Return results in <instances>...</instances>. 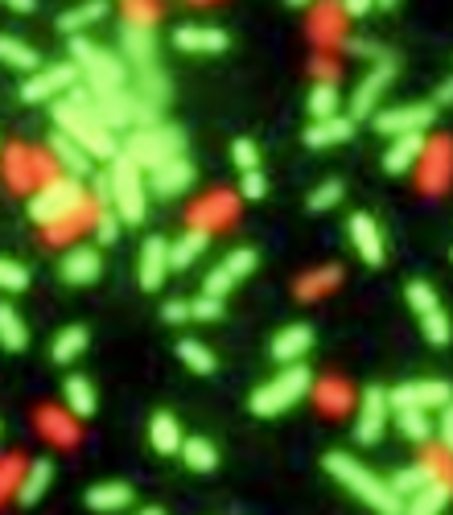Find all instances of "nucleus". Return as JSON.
Segmentation results:
<instances>
[{
	"instance_id": "49",
	"label": "nucleus",
	"mask_w": 453,
	"mask_h": 515,
	"mask_svg": "<svg viewBox=\"0 0 453 515\" xmlns=\"http://www.w3.org/2000/svg\"><path fill=\"white\" fill-rule=\"evenodd\" d=\"M231 161L243 169V174H252V169H260V149H256V141H248V136H239V141L231 145Z\"/></svg>"
},
{
	"instance_id": "19",
	"label": "nucleus",
	"mask_w": 453,
	"mask_h": 515,
	"mask_svg": "<svg viewBox=\"0 0 453 515\" xmlns=\"http://www.w3.org/2000/svg\"><path fill=\"white\" fill-rule=\"evenodd\" d=\"M169 277V239L161 235H149L141 244V289L145 293H157Z\"/></svg>"
},
{
	"instance_id": "14",
	"label": "nucleus",
	"mask_w": 453,
	"mask_h": 515,
	"mask_svg": "<svg viewBox=\"0 0 453 515\" xmlns=\"http://www.w3.org/2000/svg\"><path fill=\"white\" fill-rule=\"evenodd\" d=\"M120 62L132 71H145V66H157V29H145V25H132L124 21L120 25Z\"/></svg>"
},
{
	"instance_id": "20",
	"label": "nucleus",
	"mask_w": 453,
	"mask_h": 515,
	"mask_svg": "<svg viewBox=\"0 0 453 515\" xmlns=\"http://www.w3.org/2000/svg\"><path fill=\"white\" fill-rule=\"evenodd\" d=\"M346 231H351V244H355L359 260L371 264V268H379L383 256H388V248H383V235H379V223L371 215H351Z\"/></svg>"
},
{
	"instance_id": "23",
	"label": "nucleus",
	"mask_w": 453,
	"mask_h": 515,
	"mask_svg": "<svg viewBox=\"0 0 453 515\" xmlns=\"http://www.w3.org/2000/svg\"><path fill=\"white\" fill-rule=\"evenodd\" d=\"M235 219V198L231 194H223V190H215V194H206L194 211H190V227H198V231H206L211 235V227H227Z\"/></svg>"
},
{
	"instance_id": "27",
	"label": "nucleus",
	"mask_w": 453,
	"mask_h": 515,
	"mask_svg": "<svg viewBox=\"0 0 453 515\" xmlns=\"http://www.w3.org/2000/svg\"><path fill=\"white\" fill-rule=\"evenodd\" d=\"M355 136V120L346 116H334V120H318L305 128V145L309 149H334V145H346Z\"/></svg>"
},
{
	"instance_id": "58",
	"label": "nucleus",
	"mask_w": 453,
	"mask_h": 515,
	"mask_svg": "<svg viewBox=\"0 0 453 515\" xmlns=\"http://www.w3.org/2000/svg\"><path fill=\"white\" fill-rule=\"evenodd\" d=\"M313 71H318V83H334V75H338V71H334V62L322 58V54L313 58Z\"/></svg>"
},
{
	"instance_id": "39",
	"label": "nucleus",
	"mask_w": 453,
	"mask_h": 515,
	"mask_svg": "<svg viewBox=\"0 0 453 515\" xmlns=\"http://www.w3.org/2000/svg\"><path fill=\"white\" fill-rule=\"evenodd\" d=\"M38 425H42V433H46L50 441H58V445H75V437H79L75 417H66V412H58V408H42V412H38Z\"/></svg>"
},
{
	"instance_id": "37",
	"label": "nucleus",
	"mask_w": 453,
	"mask_h": 515,
	"mask_svg": "<svg viewBox=\"0 0 453 515\" xmlns=\"http://www.w3.org/2000/svg\"><path fill=\"white\" fill-rule=\"evenodd\" d=\"M338 281H342V268H338V264L313 268V272H305V277L297 281V297H301V301H318L322 293H334Z\"/></svg>"
},
{
	"instance_id": "1",
	"label": "nucleus",
	"mask_w": 453,
	"mask_h": 515,
	"mask_svg": "<svg viewBox=\"0 0 453 515\" xmlns=\"http://www.w3.org/2000/svg\"><path fill=\"white\" fill-rule=\"evenodd\" d=\"M54 124L62 136H71V141L91 157V161H112L120 153V136H112L108 128L99 124L95 108H91V99L79 87H71L62 99H54Z\"/></svg>"
},
{
	"instance_id": "17",
	"label": "nucleus",
	"mask_w": 453,
	"mask_h": 515,
	"mask_svg": "<svg viewBox=\"0 0 453 515\" xmlns=\"http://www.w3.org/2000/svg\"><path fill=\"white\" fill-rule=\"evenodd\" d=\"M190 186H194V165H190L186 157H173V161L157 165L153 174H149V182H145V190L157 194V198H178V194H186Z\"/></svg>"
},
{
	"instance_id": "32",
	"label": "nucleus",
	"mask_w": 453,
	"mask_h": 515,
	"mask_svg": "<svg viewBox=\"0 0 453 515\" xmlns=\"http://www.w3.org/2000/svg\"><path fill=\"white\" fill-rule=\"evenodd\" d=\"M0 347H5L9 355H17V351L29 347V326H25V318L17 314L13 301H0Z\"/></svg>"
},
{
	"instance_id": "59",
	"label": "nucleus",
	"mask_w": 453,
	"mask_h": 515,
	"mask_svg": "<svg viewBox=\"0 0 453 515\" xmlns=\"http://www.w3.org/2000/svg\"><path fill=\"white\" fill-rule=\"evenodd\" d=\"M338 13H342V21H346V17H367V13H371V5H367V0H346V5H342Z\"/></svg>"
},
{
	"instance_id": "8",
	"label": "nucleus",
	"mask_w": 453,
	"mask_h": 515,
	"mask_svg": "<svg viewBox=\"0 0 453 515\" xmlns=\"http://www.w3.org/2000/svg\"><path fill=\"white\" fill-rule=\"evenodd\" d=\"M408 305L416 322H421V334L433 342V347H449V318L441 309V297L429 281H408Z\"/></svg>"
},
{
	"instance_id": "11",
	"label": "nucleus",
	"mask_w": 453,
	"mask_h": 515,
	"mask_svg": "<svg viewBox=\"0 0 453 515\" xmlns=\"http://www.w3.org/2000/svg\"><path fill=\"white\" fill-rule=\"evenodd\" d=\"M449 400L453 392L445 380H408L388 392L392 408H412V412H437V408H449Z\"/></svg>"
},
{
	"instance_id": "13",
	"label": "nucleus",
	"mask_w": 453,
	"mask_h": 515,
	"mask_svg": "<svg viewBox=\"0 0 453 515\" xmlns=\"http://www.w3.org/2000/svg\"><path fill=\"white\" fill-rule=\"evenodd\" d=\"M433 120H437V108L433 103H404V108H383V112H375V132H383V136H408V132H425V128H433Z\"/></svg>"
},
{
	"instance_id": "34",
	"label": "nucleus",
	"mask_w": 453,
	"mask_h": 515,
	"mask_svg": "<svg viewBox=\"0 0 453 515\" xmlns=\"http://www.w3.org/2000/svg\"><path fill=\"white\" fill-rule=\"evenodd\" d=\"M182 462L190 466V470H198V474H211L215 466H219V445L211 441V437H198V433H190V437H182Z\"/></svg>"
},
{
	"instance_id": "29",
	"label": "nucleus",
	"mask_w": 453,
	"mask_h": 515,
	"mask_svg": "<svg viewBox=\"0 0 453 515\" xmlns=\"http://www.w3.org/2000/svg\"><path fill=\"white\" fill-rule=\"evenodd\" d=\"M182 425H178V417L173 412H153V421H149V445L161 454V458H169V454H178L182 450Z\"/></svg>"
},
{
	"instance_id": "7",
	"label": "nucleus",
	"mask_w": 453,
	"mask_h": 515,
	"mask_svg": "<svg viewBox=\"0 0 453 515\" xmlns=\"http://www.w3.org/2000/svg\"><path fill=\"white\" fill-rule=\"evenodd\" d=\"M83 202H87L83 182H75V178H50V182H42L38 194L29 198V219L38 223V227H54L66 215L83 211Z\"/></svg>"
},
{
	"instance_id": "57",
	"label": "nucleus",
	"mask_w": 453,
	"mask_h": 515,
	"mask_svg": "<svg viewBox=\"0 0 453 515\" xmlns=\"http://www.w3.org/2000/svg\"><path fill=\"white\" fill-rule=\"evenodd\" d=\"M124 13L132 25H145V29H153V21H157V9H149V5H128Z\"/></svg>"
},
{
	"instance_id": "22",
	"label": "nucleus",
	"mask_w": 453,
	"mask_h": 515,
	"mask_svg": "<svg viewBox=\"0 0 453 515\" xmlns=\"http://www.w3.org/2000/svg\"><path fill=\"white\" fill-rule=\"evenodd\" d=\"M46 153L58 161V169H62L66 178H75V182H79V178H87V174H91V157H87V153H83V149L71 141V136H62L58 128L50 132Z\"/></svg>"
},
{
	"instance_id": "61",
	"label": "nucleus",
	"mask_w": 453,
	"mask_h": 515,
	"mask_svg": "<svg viewBox=\"0 0 453 515\" xmlns=\"http://www.w3.org/2000/svg\"><path fill=\"white\" fill-rule=\"evenodd\" d=\"M13 470H17V462H0V499H5V491H9V483H13V478H9Z\"/></svg>"
},
{
	"instance_id": "25",
	"label": "nucleus",
	"mask_w": 453,
	"mask_h": 515,
	"mask_svg": "<svg viewBox=\"0 0 453 515\" xmlns=\"http://www.w3.org/2000/svg\"><path fill=\"white\" fill-rule=\"evenodd\" d=\"M425 132H408V136H392V145H388V153H383V169L388 174H408V169L421 161V153H425Z\"/></svg>"
},
{
	"instance_id": "48",
	"label": "nucleus",
	"mask_w": 453,
	"mask_h": 515,
	"mask_svg": "<svg viewBox=\"0 0 453 515\" xmlns=\"http://www.w3.org/2000/svg\"><path fill=\"white\" fill-rule=\"evenodd\" d=\"M338 29H342V17H338V9H318L313 13V38L318 42H338Z\"/></svg>"
},
{
	"instance_id": "16",
	"label": "nucleus",
	"mask_w": 453,
	"mask_h": 515,
	"mask_svg": "<svg viewBox=\"0 0 453 515\" xmlns=\"http://www.w3.org/2000/svg\"><path fill=\"white\" fill-rule=\"evenodd\" d=\"M173 46L186 54H223L227 50V33L219 25H202V21H186L173 29Z\"/></svg>"
},
{
	"instance_id": "56",
	"label": "nucleus",
	"mask_w": 453,
	"mask_h": 515,
	"mask_svg": "<svg viewBox=\"0 0 453 515\" xmlns=\"http://www.w3.org/2000/svg\"><path fill=\"white\" fill-rule=\"evenodd\" d=\"M346 54H355V58H371V62H379V58H383V50H379L375 42H367V38H351V42H346Z\"/></svg>"
},
{
	"instance_id": "3",
	"label": "nucleus",
	"mask_w": 453,
	"mask_h": 515,
	"mask_svg": "<svg viewBox=\"0 0 453 515\" xmlns=\"http://www.w3.org/2000/svg\"><path fill=\"white\" fill-rule=\"evenodd\" d=\"M108 206H112V215L120 219V227H141L145 215H149L145 174L124 153H116L108 161Z\"/></svg>"
},
{
	"instance_id": "38",
	"label": "nucleus",
	"mask_w": 453,
	"mask_h": 515,
	"mask_svg": "<svg viewBox=\"0 0 453 515\" xmlns=\"http://www.w3.org/2000/svg\"><path fill=\"white\" fill-rule=\"evenodd\" d=\"M178 359H182L194 375H215V367H219L215 351L206 347V342H198V338H182V342H178Z\"/></svg>"
},
{
	"instance_id": "60",
	"label": "nucleus",
	"mask_w": 453,
	"mask_h": 515,
	"mask_svg": "<svg viewBox=\"0 0 453 515\" xmlns=\"http://www.w3.org/2000/svg\"><path fill=\"white\" fill-rule=\"evenodd\" d=\"M445 103H453V79H445L437 87V99H433V108H445Z\"/></svg>"
},
{
	"instance_id": "53",
	"label": "nucleus",
	"mask_w": 453,
	"mask_h": 515,
	"mask_svg": "<svg viewBox=\"0 0 453 515\" xmlns=\"http://www.w3.org/2000/svg\"><path fill=\"white\" fill-rule=\"evenodd\" d=\"M161 318H165L169 326H182V322H190V301H182V297L165 301V305H161Z\"/></svg>"
},
{
	"instance_id": "35",
	"label": "nucleus",
	"mask_w": 453,
	"mask_h": 515,
	"mask_svg": "<svg viewBox=\"0 0 453 515\" xmlns=\"http://www.w3.org/2000/svg\"><path fill=\"white\" fill-rule=\"evenodd\" d=\"M449 503V478H433L429 487H421L412 499H404V515H441Z\"/></svg>"
},
{
	"instance_id": "47",
	"label": "nucleus",
	"mask_w": 453,
	"mask_h": 515,
	"mask_svg": "<svg viewBox=\"0 0 453 515\" xmlns=\"http://www.w3.org/2000/svg\"><path fill=\"white\" fill-rule=\"evenodd\" d=\"M29 289V268L0 256V293H25Z\"/></svg>"
},
{
	"instance_id": "63",
	"label": "nucleus",
	"mask_w": 453,
	"mask_h": 515,
	"mask_svg": "<svg viewBox=\"0 0 453 515\" xmlns=\"http://www.w3.org/2000/svg\"><path fill=\"white\" fill-rule=\"evenodd\" d=\"M132 515H165L161 507H145V511H132Z\"/></svg>"
},
{
	"instance_id": "40",
	"label": "nucleus",
	"mask_w": 453,
	"mask_h": 515,
	"mask_svg": "<svg viewBox=\"0 0 453 515\" xmlns=\"http://www.w3.org/2000/svg\"><path fill=\"white\" fill-rule=\"evenodd\" d=\"M396 429H400L412 445H429V441H433V421H429V412L396 408Z\"/></svg>"
},
{
	"instance_id": "5",
	"label": "nucleus",
	"mask_w": 453,
	"mask_h": 515,
	"mask_svg": "<svg viewBox=\"0 0 453 515\" xmlns=\"http://www.w3.org/2000/svg\"><path fill=\"white\" fill-rule=\"evenodd\" d=\"M309 392H313V371L305 363H293V367L276 371L268 384H260L252 392L248 408L256 412V417H281V412H289L293 404H301Z\"/></svg>"
},
{
	"instance_id": "33",
	"label": "nucleus",
	"mask_w": 453,
	"mask_h": 515,
	"mask_svg": "<svg viewBox=\"0 0 453 515\" xmlns=\"http://www.w3.org/2000/svg\"><path fill=\"white\" fill-rule=\"evenodd\" d=\"M87 342H91L87 326H62V330L54 334V342H50V359H54L58 367L75 363V359L87 351Z\"/></svg>"
},
{
	"instance_id": "51",
	"label": "nucleus",
	"mask_w": 453,
	"mask_h": 515,
	"mask_svg": "<svg viewBox=\"0 0 453 515\" xmlns=\"http://www.w3.org/2000/svg\"><path fill=\"white\" fill-rule=\"evenodd\" d=\"M190 318H198V322H215V318H223V301L219 297H194L190 301Z\"/></svg>"
},
{
	"instance_id": "30",
	"label": "nucleus",
	"mask_w": 453,
	"mask_h": 515,
	"mask_svg": "<svg viewBox=\"0 0 453 515\" xmlns=\"http://www.w3.org/2000/svg\"><path fill=\"white\" fill-rule=\"evenodd\" d=\"M83 503L91 511H99V515H116V511L132 507V487L128 483H99V487H91L83 495Z\"/></svg>"
},
{
	"instance_id": "45",
	"label": "nucleus",
	"mask_w": 453,
	"mask_h": 515,
	"mask_svg": "<svg viewBox=\"0 0 453 515\" xmlns=\"http://www.w3.org/2000/svg\"><path fill=\"white\" fill-rule=\"evenodd\" d=\"M318 404H322V412H330V417H342V412L351 408V392H346V384H342V380H322V388H318Z\"/></svg>"
},
{
	"instance_id": "36",
	"label": "nucleus",
	"mask_w": 453,
	"mask_h": 515,
	"mask_svg": "<svg viewBox=\"0 0 453 515\" xmlns=\"http://www.w3.org/2000/svg\"><path fill=\"white\" fill-rule=\"evenodd\" d=\"M206 244H211V235L198 231V227H186V235L169 244V272H173V268H190L194 260H202Z\"/></svg>"
},
{
	"instance_id": "42",
	"label": "nucleus",
	"mask_w": 453,
	"mask_h": 515,
	"mask_svg": "<svg viewBox=\"0 0 453 515\" xmlns=\"http://www.w3.org/2000/svg\"><path fill=\"white\" fill-rule=\"evenodd\" d=\"M99 17H108V5H103V0H95V5H79V9H66V13L58 17V33L75 38L83 25H91V21H99Z\"/></svg>"
},
{
	"instance_id": "9",
	"label": "nucleus",
	"mask_w": 453,
	"mask_h": 515,
	"mask_svg": "<svg viewBox=\"0 0 453 515\" xmlns=\"http://www.w3.org/2000/svg\"><path fill=\"white\" fill-rule=\"evenodd\" d=\"M392 79H396V58L392 54H383L371 71L355 83V95H351V116L359 120V116H375V108H379V99L388 95V87H392ZM346 116V120H351Z\"/></svg>"
},
{
	"instance_id": "2",
	"label": "nucleus",
	"mask_w": 453,
	"mask_h": 515,
	"mask_svg": "<svg viewBox=\"0 0 453 515\" xmlns=\"http://www.w3.org/2000/svg\"><path fill=\"white\" fill-rule=\"evenodd\" d=\"M322 466H326V474L334 478L338 487H346L351 495H359L371 511H379V515H404V503L392 495L388 478H379L375 470H367V466H363V462H355L351 454L334 450V454H326V458H322Z\"/></svg>"
},
{
	"instance_id": "21",
	"label": "nucleus",
	"mask_w": 453,
	"mask_h": 515,
	"mask_svg": "<svg viewBox=\"0 0 453 515\" xmlns=\"http://www.w3.org/2000/svg\"><path fill=\"white\" fill-rule=\"evenodd\" d=\"M433 478H445V462H441V458H433V462H416V466L396 470V474L388 478V487H392V495L404 503V499H412L421 487H429Z\"/></svg>"
},
{
	"instance_id": "24",
	"label": "nucleus",
	"mask_w": 453,
	"mask_h": 515,
	"mask_svg": "<svg viewBox=\"0 0 453 515\" xmlns=\"http://www.w3.org/2000/svg\"><path fill=\"white\" fill-rule=\"evenodd\" d=\"M62 404H66V417H75V421H87V417H95L99 396H95L91 375H71V380L62 384Z\"/></svg>"
},
{
	"instance_id": "31",
	"label": "nucleus",
	"mask_w": 453,
	"mask_h": 515,
	"mask_svg": "<svg viewBox=\"0 0 453 515\" xmlns=\"http://www.w3.org/2000/svg\"><path fill=\"white\" fill-rule=\"evenodd\" d=\"M0 62H5V66H13V71H21V75L42 71V54L33 50L29 42L13 38V33H0Z\"/></svg>"
},
{
	"instance_id": "41",
	"label": "nucleus",
	"mask_w": 453,
	"mask_h": 515,
	"mask_svg": "<svg viewBox=\"0 0 453 515\" xmlns=\"http://www.w3.org/2000/svg\"><path fill=\"white\" fill-rule=\"evenodd\" d=\"M338 108H342L338 87L334 83H313V91H309V116H313V124H318V120H334Z\"/></svg>"
},
{
	"instance_id": "46",
	"label": "nucleus",
	"mask_w": 453,
	"mask_h": 515,
	"mask_svg": "<svg viewBox=\"0 0 453 515\" xmlns=\"http://www.w3.org/2000/svg\"><path fill=\"white\" fill-rule=\"evenodd\" d=\"M342 182L338 178H330V182H322L318 190H313L309 198H305V206H309V215H326V211H334V206L342 202Z\"/></svg>"
},
{
	"instance_id": "55",
	"label": "nucleus",
	"mask_w": 453,
	"mask_h": 515,
	"mask_svg": "<svg viewBox=\"0 0 453 515\" xmlns=\"http://www.w3.org/2000/svg\"><path fill=\"white\" fill-rule=\"evenodd\" d=\"M437 412H441V421L433 425V433H437V441H441V450L449 454V450H453V412H449V408H437Z\"/></svg>"
},
{
	"instance_id": "26",
	"label": "nucleus",
	"mask_w": 453,
	"mask_h": 515,
	"mask_svg": "<svg viewBox=\"0 0 453 515\" xmlns=\"http://www.w3.org/2000/svg\"><path fill=\"white\" fill-rule=\"evenodd\" d=\"M421 186L429 190V194H441L445 190V182H449V145L445 141H433V145H425V153H421Z\"/></svg>"
},
{
	"instance_id": "62",
	"label": "nucleus",
	"mask_w": 453,
	"mask_h": 515,
	"mask_svg": "<svg viewBox=\"0 0 453 515\" xmlns=\"http://www.w3.org/2000/svg\"><path fill=\"white\" fill-rule=\"evenodd\" d=\"M13 13H33V0H9Z\"/></svg>"
},
{
	"instance_id": "10",
	"label": "nucleus",
	"mask_w": 453,
	"mask_h": 515,
	"mask_svg": "<svg viewBox=\"0 0 453 515\" xmlns=\"http://www.w3.org/2000/svg\"><path fill=\"white\" fill-rule=\"evenodd\" d=\"M388 388H363L359 404H355V441L359 445H375L383 433H388Z\"/></svg>"
},
{
	"instance_id": "43",
	"label": "nucleus",
	"mask_w": 453,
	"mask_h": 515,
	"mask_svg": "<svg viewBox=\"0 0 453 515\" xmlns=\"http://www.w3.org/2000/svg\"><path fill=\"white\" fill-rule=\"evenodd\" d=\"M120 219L112 215V206H95V215H91V235H95V244L99 248H112L116 239H120Z\"/></svg>"
},
{
	"instance_id": "28",
	"label": "nucleus",
	"mask_w": 453,
	"mask_h": 515,
	"mask_svg": "<svg viewBox=\"0 0 453 515\" xmlns=\"http://www.w3.org/2000/svg\"><path fill=\"white\" fill-rule=\"evenodd\" d=\"M50 483H54V462H50V458L29 462L25 474H21V483H17V503L33 507V503H38V499L50 491Z\"/></svg>"
},
{
	"instance_id": "44",
	"label": "nucleus",
	"mask_w": 453,
	"mask_h": 515,
	"mask_svg": "<svg viewBox=\"0 0 453 515\" xmlns=\"http://www.w3.org/2000/svg\"><path fill=\"white\" fill-rule=\"evenodd\" d=\"M256 264H260V256H256V248H231L227 256H223V272H227V277L231 281H243V277H252V272H256Z\"/></svg>"
},
{
	"instance_id": "4",
	"label": "nucleus",
	"mask_w": 453,
	"mask_h": 515,
	"mask_svg": "<svg viewBox=\"0 0 453 515\" xmlns=\"http://www.w3.org/2000/svg\"><path fill=\"white\" fill-rule=\"evenodd\" d=\"M182 149H186V132H182L178 124H165V120L153 124V128L128 132L124 145H120V153H124L136 169H141V174H145V169L153 174L157 165H165V161H173V157H186Z\"/></svg>"
},
{
	"instance_id": "12",
	"label": "nucleus",
	"mask_w": 453,
	"mask_h": 515,
	"mask_svg": "<svg viewBox=\"0 0 453 515\" xmlns=\"http://www.w3.org/2000/svg\"><path fill=\"white\" fill-rule=\"evenodd\" d=\"M79 71L71 62H58V66H42V71H33L25 83H21V99L25 103H46V99H58L71 87H79Z\"/></svg>"
},
{
	"instance_id": "54",
	"label": "nucleus",
	"mask_w": 453,
	"mask_h": 515,
	"mask_svg": "<svg viewBox=\"0 0 453 515\" xmlns=\"http://www.w3.org/2000/svg\"><path fill=\"white\" fill-rule=\"evenodd\" d=\"M29 169H33V161H29L25 153H13V161H9V182H13L17 190L29 186Z\"/></svg>"
},
{
	"instance_id": "52",
	"label": "nucleus",
	"mask_w": 453,
	"mask_h": 515,
	"mask_svg": "<svg viewBox=\"0 0 453 515\" xmlns=\"http://www.w3.org/2000/svg\"><path fill=\"white\" fill-rule=\"evenodd\" d=\"M239 194L248 198V202H260V198L268 194V182H264L260 169H252V174H243V178H239Z\"/></svg>"
},
{
	"instance_id": "50",
	"label": "nucleus",
	"mask_w": 453,
	"mask_h": 515,
	"mask_svg": "<svg viewBox=\"0 0 453 515\" xmlns=\"http://www.w3.org/2000/svg\"><path fill=\"white\" fill-rule=\"evenodd\" d=\"M231 289H235V281L227 277V272H223L219 264H215L211 272H206V281H202V293H206V297H219V301H223Z\"/></svg>"
},
{
	"instance_id": "6",
	"label": "nucleus",
	"mask_w": 453,
	"mask_h": 515,
	"mask_svg": "<svg viewBox=\"0 0 453 515\" xmlns=\"http://www.w3.org/2000/svg\"><path fill=\"white\" fill-rule=\"evenodd\" d=\"M71 66L79 71L83 87H128V66L120 62V54L95 46L83 33L71 38Z\"/></svg>"
},
{
	"instance_id": "15",
	"label": "nucleus",
	"mask_w": 453,
	"mask_h": 515,
	"mask_svg": "<svg viewBox=\"0 0 453 515\" xmlns=\"http://www.w3.org/2000/svg\"><path fill=\"white\" fill-rule=\"evenodd\" d=\"M58 272H62L66 285H95L99 272H103L99 248H91V244H71V248L58 256Z\"/></svg>"
},
{
	"instance_id": "18",
	"label": "nucleus",
	"mask_w": 453,
	"mask_h": 515,
	"mask_svg": "<svg viewBox=\"0 0 453 515\" xmlns=\"http://www.w3.org/2000/svg\"><path fill=\"white\" fill-rule=\"evenodd\" d=\"M272 359L281 363V367H293V363H301L309 351H313V326L309 322H289L285 330H276V338H272Z\"/></svg>"
}]
</instances>
